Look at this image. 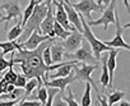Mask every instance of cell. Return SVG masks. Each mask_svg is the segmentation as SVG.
<instances>
[{
  "label": "cell",
  "instance_id": "9a60e30c",
  "mask_svg": "<svg viewBox=\"0 0 130 106\" xmlns=\"http://www.w3.org/2000/svg\"><path fill=\"white\" fill-rule=\"evenodd\" d=\"M120 54L119 47H111V50L107 51V68H108V75H110V83L108 88L113 87V75L116 69V58Z\"/></svg>",
  "mask_w": 130,
  "mask_h": 106
},
{
  "label": "cell",
  "instance_id": "e0dca14e",
  "mask_svg": "<svg viewBox=\"0 0 130 106\" xmlns=\"http://www.w3.org/2000/svg\"><path fill=\"white\" fill-rule=\"evenodd\" d=\"M50 51H51V59H52V64L54 63H60L62 62L64 56H65V49L62 46V43H55L52 42L51 46H50Z\"/></svg>",
  "mask_w": 130,
  "mask_h": 106
},
{
  "label": "cell",
  "instance_id": "6da1fadb",
  "mask_svg": "<svg viewBox=\"0 0 130 106\" xmlns=\"http://www.w3.org/2000/svg\"><path fill=\"white\" fill-rule=\"evenodd\" d=\"M54 41L55 38H48L41 42L33 50H26L19 47L17 55L13 52V62L21 65L22 73L27 78H36L40 87L45 86V83L48 81V74H50V65H46L43 63L42 51L46 46L51 45Z\"/></svg>",
  "mask_w": 130,
  "mask_h": 106
},
{
  "label": "cell",
  "instance_id": "8d00e7d4",
  "mask_svg": "<svg viewBox=\"0 0 130 106\" xmlns=\"http://www.w3.org/2000/svg\"><path fill=\"white\" fill-rule=\"evenodd\" d=\"M122 3H124V5H125V8H126V10H127V13H129V16H130V5H129V0H122Z\"/></svg>",
  "mask_w": 130,
  "mask_h": 106
},
{
  "label": "cell",
  "instance_id": "30bf717a",
  "mask_svg": "<svg viewBox=\"0 0 130 106\" xmlns=\"http://www.w3.org/2000/svg\"><path fill=\"white\" fill-rule=\"evenodd\" d=\"M83 38L84 37H83L82 32H79L78 29H73L72 33L67 38H64V42H61L64 49H65V52H67V54H72V52H74L80 46Z\"/></svg>",
  "mask_w": 130,
  "mask_h": 106
},
{
  "label": "cell",
  "instance_id": "ac0fdd59",
  "mask_svg": "<svg viewBox=\"0 0 130 106\" xmlns=\"http://www.w3.org/2000/svg\"><path fill=\"white\" fill-rule=\"evenodd\" d=\"M100 60H102V73H101L100 82H101V84H102L103 88H108L110 75H108V68H107V51L102 52Z\"/></svg>",
  "mask_w": 130,
  "mask_h": 106
},
{
  "label": "cell",
  "instance_id": "277c9868",
  "mask_svg": "<svg viewBox=\"0 0 130 106\" xmlns=\"http://www.w3.org/2000/svg\"><path fill=\"white\" fill-rule=\"evenodd\" d=\"M100 67V63H97V64H86V63H77L74 67H73V72H74V75H75V78H77V81H80V82H89L91 84H92V87H93V89L96 91V93H97V96L98 95H101L100 93V91H98V88H97V86H96V83H94V81L92 79V73L94 72V70H97V68Z\"/></svg>",
  "mask_w": 130,
  "mask_h": 106
},
{
  "label": "cell",
  "instance_id": "52a82bcc",
  "mask_svg": "<svg viewBox=\"0 0 130 106\" xmlns=\"http://www.w3.org/2000/svg\"><path fill=\"white\" fill-rule=\"evenodd\" d=\"M72 7L78 13L83 14V17L86 18V21H91V13L92 12H102L105 9L103 7H101L96 2V0H79V2L72 4Z\"/></svg>",
  "mask_w": 130,
  "mask_h": 106
},
{
  "label": "cell",
  "instance_id": "f35d334b",
  "mask_svg": "<svg viewBox=\"0 0 130 106\" xmlns=\"http://www.w3.org/2000/svg\"><path fill=\"white\" fill-rule=\"evenodd\" d=\"M121 27H122V29H126V28H130V22H129V23H126L125 26H121Z\"/></svg>",
  "mask_w": 130,
  "mask_h": 106
},
{
  "label": "cell",
  "instance_id": "ba28073f",
  "mask_svg": "<svg viewBox=\"0 0 130 106\" xmlns=\"http://www.w3.org/2000/svg\"><path fill=\"white\" fill-rule=\"evenodd\" d=\"M115 26H116V33H115V37L111 40V41H103L107 46L110 47H119V49H126L130 51V45H127L125 41H124V36H122V27L120 24V18L117 16V12L115 14Z\"/></svg>",
  "mask_w": 130,
  "mask_h": 106
},
{
  "label": "cell",
  "instance_id": "1f68e13d",
  "mask_svg": "<svg viewBox=\"0 0 130 106\" xmlns=\"http://www.w3.org/2000/svg\"><path fill=\"white\" fill-rule=\"evenodd\" d=\"M26 83H27V77L22 73H19L18 75H17V78H15V81H14V86L15 87H19V88H24V86H26Z\"/></svg>",
  "mask_w": 130,
  "mask_h": 106
},
{
  "label": "cell",
  "instance_id": "f1b7e54d",
  "mask_svg": "<svg viewBox=\"0 0 130 106\" xmlns=\"http://www.w3.org/2000/svg\"><path fill=\"white\" fill-rule=\"evenodd\" d=\"M50 46H51V45L46 46V47L43 49V51H42V59H43V63H45L46 65H51V64H52V59H51V51H50Z\"/></svg>",
  "mask_w": 130,
  "mask_h": 106
},
{
  "label": "cell",
  "instance_id": "5b68a950",
  "mask_svg": "<svg viewBox=\"0 0 130 106\" xmlns=\"http://www.w3.org/2000/svg\"><path fill=\"white\" fill-rule=\"evenodd\" d=\"M65 58L67 59H70V60H78L79 63H86V64H97L100 62L96 60L94 55H93V51H92V47L89 45V42L83 38L82 40V47L80 49H77L74 51V54H65Z\"/></svg>",
  "mask_w": 130,
  "mask_h": 106
},
{
  "label": "cell",
  "instance_id": "f546056e",
  "mask_svg": "<svg viewBox=\"0 0 130 106\" xmlns=\"http://www.w3.org/2000/svg\"><path fill=\"white\" fill-rule=\"evenodd\" d=\"M9 68H10V69L7 72V74H5L3 78H4L8 83H13V84H14V81H15V78H17V75H18V74L14 72V69H13V64H12Z\"/></svg>",
  "mask_w": 130,
  "mask_h": 106
},
{
  "label": "cell",
  "instance_id": "8fae6325",
  "mask_svg": "<svg viewBox=\"0 0 130 106\" xmlns=\"http://www.w3.org/2000/svg\"><path fill=\"white\" fill-rule=\"evenodd\" d=\"M54 5L56 7V12H55V21L59 22L65 29L68 31H73V29H77L68 19V16H67V12L64 9V5H62V0H52Z\"/></svg>",
  "mask_w": 130,
  "mask_h": 106
},
{
  "label": "cell",
  "instance_id": "9c48e42d",
  "mask_svg": "<svg viewBox=\"0 0 130 106\" xmlns=\"http://www.w3.org/2000/svg\"><path fill=\"white\" fill-rule=\"evenodd\" d=\"M0 9L7 10V16H4V17L0 18V23H3V22L9 23L12 19H18V18L22 19V8H21V5L18 4L17 0H14V2H10V3H7V4H3Z\"/></svg>",
  "mask_w": 130,
  "mask_h": 106
},
{
  "label": "cell",
  "instance_id": "d6a6232c",
  "mask_svg": "<svg viewBox=\"0 0 130 106\" xmlns=\"http://www.w3.org/2000/svg\"><path fill=\"white\" fill-rule=\"evenodd\" d=\"M56 96H57V97H56V100H55V101H52V105H55V106H60V105H61V106H68V105H67V102H65V101L61 98V96H60L59 93H57Z\"/></svg>",
  "mask_w": 130,
  "mask_h": 106
},
{
  "label": "cell",
  "instance_id": "ab89813d",
  "mask_svg": "<svg viewBox=\"0 0 130 106\" xmlns=\"http://www.w3.org/2000/svg\"><path fill=\"white\" fill-rule=\"evenodd\" d=\"M69 2H72V3H74V2H77V0H69Z\"/></svg>",
  "mask_w": 130,
  "mask_h": 106
},
{
  "label": "cell",
  "instance_id": "7402d4cb",
  "mask_svg": "<svg viewBox=\"0 0 130 106\" xmlns=\"http://www.w3.org/2000/svg\"><path fill=\"white\" fill-rule=\"evenodd\" d=\"M22 32H23L22 23H21V22H18L13 28H10V29H9V32H8V40H9V41H13V40L19 38V37H21V35H22Z\"/></svg>",
  "mask_w": 130,
  "mask_h": 106
},
{
  "label": "cell",
  "instance_id": "4dcf8cb0",
  "mask_svg": "<svg viewBox=\"0 0 130 106\" xmlns=\"http://www.w3.org/2000/svg\"><path fill=\"white\" fill-rule=\"evenodd\" d=\"M13 52H14V51H13ZM13 52H12L10 62H7V60H5V58H4L3 55H0V73L4 72L7 68H9L12 64H14V62H13Z\"/></svg>",
  "mask_w": 130,
  "mask_h": 106
},
{
  "label": "cell",
  "instance_id": "d4e9b609",
  "mask_svg": "<svg viewBox=\"0 0 130 106\" xmlns=\"http://www.w3.org/2000/svg\"><path fill=\"white\" fill-rule=\"evenodd\" d=\"M91 89H92V84H91L89 82H86V89H84V95H83V97H82L80 105H83V106H89V105H92Z\"/></svg>",
  "mask_w": 130,
  "mask_h": 106
},
{
  "label": "cell",
  "instance_id": "d590c367",
  "mask_svg": "<svg viewBox=\"0 0 130 106\" xmlns=\"http://www.w3.org/2000/svg\"><path fill=\"white\" fill-rule=\"evenodd\" d=\"M96 2L101 5V7H103V8H106L108 4H110V2H111V0H96Z\"/></svg>",
  "mask_w": 130,
  "mask_h": 106
},
{
  "label": "cell",
  "instance_id": "83f0119b",
  "mask_svg": "<svg viewBox=\"0 0 130 106\" xmlns=\"http://www.w3.org/2000/svg\"><path fill=\"white\" fill-rule=\"evenodd\" d=\"M38 101L41 102V105L46 106V100H47V87L46 86H41L38 87V92H37V97Z\"/></svg>",
  "mask_w": 130,
  "mask_h": 106
},
{
  "label": "cell",
  "instance_id": "603a6c76",
  "mask_svg": "<svg viewBox=\"0 0 130 106\" xmlns=\"http://www.w3.org/2000/svg\"><path fill=\"white\" fill-rule=\"evenodd\" d=\"M124 97H125V92H122V91H112L107 96V105H116Z\"/></svg>",
  "mask_w": 130,
  "mask_h": 106
},
{
  "label": "cell",
  "instance_id": "7a4b0ae2",
  "mask_svg": "<svg viewBox=\"0 0 130 106\" xmlns=\"http://www.w3.org/2000/svg\"><path fill=\"white\" fill-rule=\"evenodd\" d=\"M47 10H48V5L46 3H38V4H36L35 5V9H33L32 14H31V17L28 18V21L24 24V28H23V32H22L21 37H28L32 33V31H35V29H37L40 32V24L43 21V18L46 17Z\"/></svg>",
  "mask_w": 130,
  "mask_h": 106
},
{
  "label": "cell",
  "instance_id": "44dd1931",
  "mask_svg": "<svg viewBox=\"0 0 130 106\" xmlns=\"http://www.w3.org/2000/svg\"><path fill=\"white\" fill-rule=\"evenodd\" d=\"M54 32H55V37H57V38H61V40H64V38H67L70 33H72V31H68V29H65L59 22H54Z\"/></svg>",
  "mask_w": 130,
  "mask_h": 106
},
{
  "label": "cell",
  "instance_id": "5bb4252c",
  "mask_svg": "<svg viewBox=\"0 0 130 106\" xmlns=\"http://www.w3.org/2000/svg\"><path fill=\"white\" fill-rule=\"evenodd\" d=\"M62 5H64V9L67 12V16H68V19L69 22L79 31L83 33V27H82V22H80V18H79V13L72 7L69 0H62Z\"/></svg>",
  "mask_w": 130,
  "mask_h": 106
},
{
  "label": "cell",
  "instance_id": "8992f818",
  "mask_svg": "<svg viewBox=\"0 0 130 106\" xmlns=\"http://www.w3.org/2000/svg\"><path fill=\"white\" fill-rule=\"evenodd\" d=\"M116 5H117V0H111L110 4L102 10L101 18L97 21H87L88 26H103V29L107 31L108 24H115V14H116Z\"/></svg>",
  "mask_w": 130,
  "mask_h": 106
},
{
  "label": "cell",
  "instance_id": "7c38bea8",
  "mask_svg": "<svg viewBox=\"0 0 130 106\" xmlns=\"http://www.w3.org/2000/svg\"><path fill=\"white\" fill-rule=\"evenodd\" d=\"M77 81V78H75V75H74V72H73V74L70 73L69 75H67V77H57V78H52V79H50V81H47L46 83H45V86L46 87H56V88H59L60 89V92H59V95L62 97L64 96V91L67 89V87L72 83V82H75Z\"/></svg>",
  "mask_w": 130,
  "mask_h": 106
},
{
  "label": "cell",
  "instance_id": "2e32d148",
  "mask_svg": "<svg viewBox=\"0 0 130 106\" xmlns=\"http://www.w3.org/2000/svg\"><path fill=\"white\" fill-rule=\"evenodd\" d=\"M54 22H55V17H54V12H52V7L48 5V10L46 17L43 18V21L40 24V33L42 35H48L50 32L54 31Z\"/></svg>",
  "mask_w": 130,
  "mask_h": 106
},
{
  "label": "cell",
  "instance_id": "4316f807",
  "mask_svg": "<svg viewBox=\"0 0 130 106\" xmlns=\"http://www.w3.org/2000/svg\"><path fill=\"white\" fill-rule=\"evenodd\" d=\"M59 88L56 87H47V100H46V106H51L52 105V101L55 98V96L59 93Z\"/></svg>",
  "mask_w": 130,
  "mask_h": 106
},
{
  "label": "cell",
  "instance_id": "60d3db41",
  "mask_svg": "<svg viewBox=\"0 0 130 106\" xmlns=\"http://www.w3.org/2000/svg\"><path fill=\"white\" fill-rule=\"evenodd\" d=\"M0 79H2V74H0Z\"/></svg>",
  "mask_w": 130,
  "mask_h": 106
},
{
  "label": "cell",
  "instance_id": "4fadbf2b",
  "mask_svg": "<svg viewBox=\"0 0 130 106\" xmlns=\"http://www.w3.org/2000/svg\"><path fill=\"white\" fill-rule=\"evenodd\" d=\"M48 38H51L48 35H42V33H40L37 29H35V31H32V33L28 36V38H27L26 41H23V42H19V45H21L22 49L33 50V49H36L41 42H43V41H46V40H48Z\"/></svg>",
  "mask_w": 130,
  "mask_h": 106
},
{
  "label": "cell",
  "instance_id": "e575fe53",
  "mask_svg": "<svg viewBox=\"0 0 130 106\" xmlns=\"http://www.w3.org/2000/svg\"><path fill=\"white\" fill-rule=\"evenodd\" d=\"M21 105H31V106H40V105H41V102H40V101H27V100H24V101H22V102H21Z\"/></svg>",
  "mask_w": 130,
  "mask_h": 106
},
{
  "label": "cell",
  "instance_id": "836d02e7",
  "mask_svg": "<svg viewBox=\"0 0 130 106\" xmlns=\"http://www.w3.org/2000/svg\"><path fill=\"white\" fill-rule=\"evenodd\" d=\"M21 102V98H15V100H9V101H2L0 100V105H7V106H13Z\"/></svg>",
  "mask_w": 130,
  "mask_h": 106
},
{
  "label": "cell",
  "instance_id": "484cf974",
  "mask_svg": "<svg viewBox=\"0 0 130 106\" xmlns=\"http://www.w3.org/2000/svg\"><path fill=\"white\" fill-rule=\"evenodd\" d=\"M67 89H68V96H62L61 98H62L65 102H67L68 106H79L80 103H79L78 101L74 100V95H73V92H72V88L67 87Z\"/></svg>",
  "mask_w": 130,
  "mask_h": 106
},
{
  "label": "cell",
  "instance_id": "ffe728a7",
  "mask_svg": "<svg viewBox=\"0 0 130 106\" xmlns=\"http://www.w3.org/2000/svg\"><path fill=\"white\" fill-rule=\"evenodd\" d=\"M37 87H40V86H38L37 79H36V78H29V81H27V83H26V86H24L26 93H24V97L21 100V102H22V101H24V100H27V98L32 95V92H33V91H35Z\"/></svg>",
  "mask_w": 130,
  "mask_h": 106
},
{
  "label": "cell",
  "instance_id": "d6986e66",
  "mask_svg": "<svg viewBox=\"0 0 130 106\" xmlns=\"http://www.w3.org/2000/svg\"><path fill=\"white\" fill-rule=\"evenodd\" d=\"M21 47L19 42H17V40H13V41H5V42H0V49L3 50V56H5L7 54H9V52H13L15 50H18Z\"/></svg>",
  "mask_w": 130,
  "mask_h": 106
},
{
  "label": "cell",
  "instance_id": "cb8c5ba5",
  "mask_svg": "<svg viewBox=\"0 0 130 106\" xmlns=\"http://www.w3.org/2000/svg\"><path fill=\"white\" fill-rule=\"evenodd\" d=\"M37 3H36V0H29V4H28V7L24 9V12L22 13V27H24V24H26V22L28 21V18L31 17V14H32V12H33V9H35V5H36Z\"/></svg>",
  "mask_w": 130,
  "mask_h": 106
},
{
  "label": "cell",
  "instance_id": "74e56055",
  "mask_svg": "<svg viewBox=\"0 0 130 106\" xmlns=\"http://www.w3.org/2000/svg\"><path fill=\"white\" fill-rule=\"evenodd\" d=\"M119 105H120V106H130V102H127V101H124V100H122Z\"/></svg>",
  "mask_w": 130,
  "mask_h": 106
},
{
  "label": "cell",
  "instance_id": "3957f363",
  "mask_svg": "<svg viewBox=\"0 0 130 106\" xmlns=\"http://www.w3.org/2000/svg\"><path fill=\"white\" fill-rule=\"evenodd\" d=\"M79 18H80V22H82V27H83V37L89 42L91 47H92V51H93V55L96 58L97 62H100V58H101V54L105 51H108L111 50L110 46H107L103 41L96 38V36L93 35L92 29H91V26H88L86 18L83 17V14L79 13Z\"/></svg>",
  "mask_w": 130,
  "mask_h": 106
}]
</instances>
